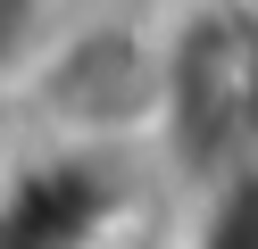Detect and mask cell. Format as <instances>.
<instances>
[{
  "label": "cell",
  "instance_id": "2",
  "mask_svg": "<svg viewBox=\"0 0 258 249\" xmlns=\"http://www.w3.org/2000/svg\"><path fill=\"white\" fill-rule=\"evenodd\" d=\"M158 183H258V0H175Z\"/></svg>",
  "mask_w": 258,
  "mask_h": 249
},
{
  "label": "cell",
  "instance_id": "3",
  "mask_svg": "<svg viewBox=\"0 0 258 249\" xmlns=\"http://www.w3.org/2000/svg\"><path fill=\"white\" fill-rule=\"evenodd\" d=\"M58 9H67V0H0V108H9V92H17V75L34 66L42 33L58 25Z\"/></svg>",
  "mask_w": 258,
  "mask_h": 249
},
{
  "label": "cell",
  "instance_id": "1",
  "mask_svg": "<svg viewBox=\"0 0 258 249\" xmlns=\"http://www.w3.org/2000/svg\"><path fill=\"white\" fill-rule=\"evenodd\" d=\"M167 75H175V0H67L0 116L50 158L158 166Z\"/></svg>",
  "mask_w": 258,
  "mask_h": 249
}]
</instances>
